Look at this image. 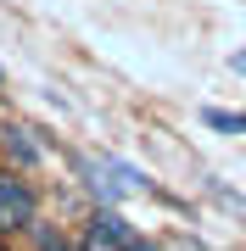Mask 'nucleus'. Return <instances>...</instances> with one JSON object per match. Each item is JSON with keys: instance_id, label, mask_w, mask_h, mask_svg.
<instances>
[{"instance_id": "obj_6", "label": "nucleus", "mask_w": 246, "mask_h": 251, "mask_svg": "<svg viewBox=\"0 0 246 251\" xmlns=\"http://www.w3.org/2000/svg\"><path fill=\"white\" fill-rule=\"evenodd\" d=\"M229 67H235V73H246V50H235V62H229Z\"/></svg>"}, {"instance_id": "obj_2", "label": "nucleus", "mask_w": 246, "mask_h": 251, "mask_svg": "<svg viewBox=\"0 0 246 251\" xmlns=\"http://www.w3.org/2000/svg\"><path fill=\"white\" fill-rule=\"evenodd\" d=\"M135 224L118 212V206H95L90 212V224H84L79 234V251H135Z\"/></svg>"}, {"instance_id": "obj_1", "label": "nucleus", "mask_w": 246, "mask_h": 251, "mask_svg": "<svg viewBox=\"0 0 246 251\" xmlns=\"http://www.w3.org/2000/svg\"><path fill=\"white\" fill-rule=\"evenodd\" d=\"M39 224V196L34 184L23 179V173H0V240H11V234H28Z\"/></svg>"}, {"instance_id": "obj_5", "label": "nucleus", "mask_w": 246, "mask_h": 251, "mask_svg": "<svg viewBox=\"0 0 246 251\" xmlns=\"http://www.w3.org/2000/svg\"><path fill=\"white\" fill-rule=\"evenodd\" d=\"M39 251H79V240H62V234H39Z\"/></svg>"}, {"instance_id": "obj_7", "label": "nucleus", "mask_w": 246, "mask_h": 251, "mask_svg": "<svg viewBox=\"0 0 246 251\" xmlns=\"http://www.w3.org/2000/svg\"><path fill=\"white\" fill-rule=\"evenodd\" d=\"M135 251H157V246H146V240H135Z\"/></svg>"}, {"instance_id": "obj_8", "label": "nucleus", "mask_w": 246, "mask_h": 251, "mask_svg": "<svg viewBox=\"0 0 246 251\" xmlns=\"http://www.w3.org/2000/svg\"><path fill=\"white\" fill-rule=\"evenodd\" d=\"M0 84H6V67H0Z\"/></svg>"}, {"instance_id": "obj_4", "label": "nucleus", "mask_w": 246, "mask_h": 251, "mask_svg": "<svg viewBox=\"0 0 246 251\" xmlns=\"http://www.w3.org/2000/svg\"><path fill=\"white\" fill-rule=\"evenodd\" d=\"M201 123L219 128V134H246V106L241 112H224V106H201Z\"/></svg>"}, {"instance_id": "obj_3", "label": "nucleus", "mask_w": 246, "mask_h": 251, "mask_svg": "<svg viewBox=\"0 0 246 251\" xmlns=\"http://www.w3.org/2000/svg\"><path fill=\"white\" fill-rule=\"evenodd\" d=\"M0 151H6V162H11L17 173H34L39 162H45V145L34 140L28 123H0Z\"/></svg>"}]
</instances>
